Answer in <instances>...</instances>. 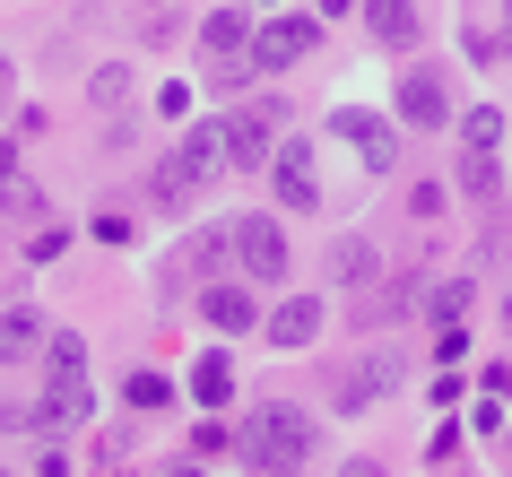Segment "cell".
<instances>
[{"instance_id":"cell-1","label":"cell","mask_w":512,"mask_h":477,"mask_svg":"<svg viewBox=\"0 0 512 477\" xmlns=\"http://www.w3.org/2000/svg\"><path fill=\"white\" fill-rule=\"evenodd\" d=\"M235 443H243V460H252V469L296 477L304 460H313V417H304V408H287V399H261V408L243 417Z\"/></svg>"},{"instance_id":"cell-2","label":"cell","mask_w":512,"mask_h":477,"mask_svg":"<svg viewBox=\"0 0 512 477\" xmlns=\"http://www.w3.org/2000/svg\"><path fill=\"white\" fill-rule=\"evenodd\" d=\"M87 417V347L79 330H53V347H44V408H35V425L53 434V425H79Z\"/></svg>"},{"instance_id":"cell-3","label":"cell","mask_w":512,"mask_h":477,"mask_svg":"<svg viewBox=\"0 0 512 477\" xmlns=\"http://www.w3.org/2000/svg\"><path fill=\"white\" fill-rule=\"evenodd\" d=\"M217 165H226V122H191L183 131V148H174V157L157 165V200L165 209H183L191 191H209V174Z\"/></svg>"},{"instance_id":"cell-4","label":"cell","mask_w":512,"mask_h":477,"mask_svg":"<svg viewBox=\"0 0 512 477\" xmlns=\"http://www.w3.org/2000/svg\"><path fill=\"white\" fill-rule=\"evenodd\" d=\"M226 243H235V269L252 287H278V278H287V226H278V217H235Z\"/></svg>"},{"instance_id":"cell-5","label":"cell","mask_w":512,"mask_h":477,"mask_svg":"<svg viewBox=\"0 0 512 477\" xmlns=\"http://www.w3.org/2000/svg\"><path fill=\"white\" fill-rule=\"evenodd\" d=\"M278 96H252V105H235L226 113V165H243V174H252V165H270L278 157Z\"/></svg>"},{"instance_id":"cell-6","label":"cell","mask_w":512,"mask_h":477,"mask_svg":"<svg viewBox=\"0 0 512 477\" xmlns=\"http://www.w3.org/2000/svg\"><path fill=\"white\" fill-rule=\"evenodd\" d=\"M400 122L408 131H443V122H452V79H443L434 61H417L400 79Z\"/></svg>"},{"instance_id":"cell-7","label":"cell","mask_w":512,"mask_h":477,"mask_svg":"<svg viewBox=\"0 0 512 477\" xmlns=\"http://www.w3.org/2000/svg\"><path fill=\"white\" fill-rule=\"evenodd\" d=\"M330 131L348 139L356 157L374 165V174H391V165H400V139H391V122H382V113H365V105H339L330 113Z\"/></svg>"},{"instance_id":"cell-8","label":"cell","mask_w":512,"mask_h":477,"mask_svg":"<svg viewBox=\"0 0 512 477\" xmlns=\"http://www.w3.org/2000/svg\"><path fill=\"white\" fill-rule=\"evenodd\" d=\"M313 44H322V18H270V27L252 35V61L261 70H296Z\"/></svg>"},{"instance_id":"cell-9","label":"cell","mask_w":512,"mask_h":477,"mask_svg":"<svg viewBox=\"0 0 512 477\" xmlns=\"http://www.w3.org/2000/svg\"><path fill=\"white\" fill-rule=\"evenodd\" d=\"M391 356H356V365H339L330 373V408H339V417H356V408H374L382 391H391Z\"/></svg>"},{"instance_id":"cell-10","label":"cell","mask_w":512,"mask_h":477,"mask_svg":"<svg viewBox=\"0 0 512 477\" xmlns=\"http://www.w3.org/2000/svg\"><path fill=\"white\" fill-rule=\"evenodd\" d=\"M200 321H209V330H226V339H243V330H252V278H243V287H226V278H209V287H200Z\"/></svg>"},{"instance_id":"cell-11","label":"cell","mask_w":512,"mask_h":477,"mask_svg":"<svg viewBox=\"0 0 512 477\" xmlns=\"http://www.w3.org/2000/svg\"><path fill=\"white\" fill-rule=\"evenodd\" d=\"M44 347H53V330H44L35 304H9V313H0V365H27V356H44Z\"/></svg>"},{"instance_id":"cell-12","label":"cell","mask_w":512,"mask_h":477,"mask_svg":"<svg viewBox=\"0 0 512 477\" xmlns=\"http://www.w3.org/2000/svg\"><path fill=\"white\" fill-rule=\"evenodd\" d=\"M322 295H287V304H278V313H270V347H313V339H322Z\"/></svg>"},{"instance_id":"cell-13","label":"cell","mask_w":512,"mask_h":477,"mask_svg":"<svg viewBox=\"0 0 512 477\" xmlns=\"http://www.w3.org/2000/svg\"><path fill=\"white\" fill-rule=\"evenodd\" d=\"M278 200H287V209H322V183H313V148H304V139H287V148H278Z\"/></svg>"},{"instance_id":"cell-14","label":"cell","mask_w":512,"mask_h":477,"mask_svg":"<svg viewBox=\"0 0 512 477\" xmlns=\"http://www.w3.org/2000/svg\"><path fill=\"white\" fill-rule=\"evenodd\" d=\"M252 9H217L209 27H200V44H209V61H243V44H252Z\"/></svg>"},{"instance_id":"cell-15","label":"cell","mask_w":512,"mask_h":477,"mask_svg":"<svg viewBox=\"0 0 512 477\" xmlns=\"http://www.w3.org/2000/svg\"><path fill=\"white\" fill-rule=\"evenodd\" d=\"M374 44H417V0H365Z\"/></svg>"},{"instance_id":"cell-16","label":"cell","mask_w":512,"mask_h":477,"mask_svg":"<svg viewBox=\"0 0 512 477\" xmlns=\"http://www.w3.org/2000/svg\"><path fill=\"white\" fill-rule=\"evenodd\" d=\"M330 278H339V287H365V278H374V243H365V235H339V243H330Z\"/></svg>"},{"instance_id":"cell-17","label":"cell","mask_w":512,"mask_h":477,"mask_svg":"<svg viewBox=\"0 0 512 477\" xmlns=\"http://www.w3.org/2000/svg\"><path fill=\"white\" fill-rule=\"evenodd\" d=\"M460 148L495 157V148H504V113H495V105H469V113H460Z\"/></svg>"},{"instance_id":"cell-18","label":"cell","mask_w":512,"mask_h":477,"mask_svg":"<svg viewBox=\"0 0 512 477\" xmlns=\"http://www.w3.org/2000/svg\"><path fill=\"white\" fill-rule=\"evenodd\" d=\"M191 399H200V408H226V399H235V373H226V356H200V365H191Z\"/></svg>"},{"instance_id":"cell-19","label":"cell","mask_w":512,"mask_h":477,"mask_svg":"<svg viewBox=\"0 0 512 477\" xmlns=\"http://www.w3.org/2000/svg\"><path fill=\"white\" fill-rule=\"evenodd\" d=\"M469 304H478V287H469V278H443V287H434V295H426V313H434V321H443V330H452V321H460V313H469Z\"/></svg>"},{"instance_id":"cell-20","label":"cell","mask_w":512,"mask_h":477,"mask_svg":"<svg viewBox=\"0 0 512 477\" xmlns=\"http://www.w3.org/2000/svg\"><path fill=\"white\" fill-rule=\"evenodd\" d=\"M460 191H469V200H486V191H495V157H478V148H469V157H460V174H452Z\"/></svg>"},{"instance_id":"cell-21","label":"cell","mask_w":512,"mask_h":477,"mask_svg":"<svg viewBox=\"0 0 512 477\" xmlns=\"http://www.w3.org/2000/svg\"><path fill=\"white\" fill-rule=\"evenodd\" d=\"M165 399H174V391H165V373H131V408H165Z\"/></svg>"},{"instance_id":"cell-22","label":"cell","mask_w":512,"mask_h":477,"mask_svg":"<svg viewBox=\"0 0 512 477\" xmlns=\"http://www.w3.org/2000/svg\"><path fill=\"white\" fill-rule=\"evenodd\" d=\"M339 477H382V460H348V469H339Z\"/></svg>"},{"instance_id":"cell-23","label":"cell","mask_w":512,"mask_h":477,"mask_svg":"<svg viewBox=\"0 0 512 477\" xmlns=\"http://www.w3.org/2000/svg\"><path fill=\"white\" fill-rule=\"evenodd\" d=\"M339 9H348V0H313V18H339Z\"/></svg>"},{"instance_id":"cell-24","label":"cell","mask_w":512,"mask_h":477,"mask_svg":"<svg viewBox=\"0 0 512 477\" xmlns=\"http://www.w3.org/2000/svg\"><path fill=\"white\" fill-rule=\"evenodd\" d=\"M504 27H512V0H504Z\"/></svg>"},{"instance_id":"cell-25","label":"cell","mask_w":512,"mask_h":477,"mask_svg":"<svg viewBox=\"0 0 512 477\" xmlns=\"http://www.w3.org/2000/svg\"><path fill=\"white\" fill-rule=\"evenodd\" d=\"M174 477H200V469H174Z\"/></svg>"},{"instance_id":"cell-26","label":"cell","mask_w":512,"mask_h":477,"mask_svg":"<svg viewBox=\"0 0 512 477\" xmlns=\"http://www.w3.org/2000/svg\"><path fill=\"white\" fill-rule=\"evenodd\" d=\"M252 9H270V0H252Z\"/></svg>"}]
</instances>
